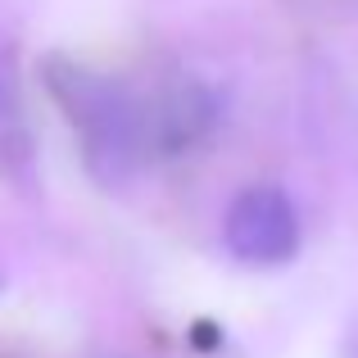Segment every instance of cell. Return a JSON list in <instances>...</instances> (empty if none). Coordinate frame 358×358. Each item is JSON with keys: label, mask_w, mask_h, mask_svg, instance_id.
Returning <instances> with one entry per match:
<instances>
[{"label": "cell", "mask_w": 358, "mask_h": 358, "mask_svg": "<svg viewBox=\"0 0 358 358\" xmlns=\"http://www.w3.org/2000/svg\"><path fill=\"white\" fill-rule=\"evenodd\" d=\"M222 241L250 268H277L299 250V213L281 186H250L231 200Z\"/></svg>", "instance_id": "obj_2"}, {"label": "cell", "mask_w": 358, "mask_h": 358, "mask_svg": "<svg viewBox=\"0 0 358 358\" xmlns=\"http://www.w3.org/2000/svg\"><path fill=\"white\" fill-rule=\"evenodd\" d=\"M14 159H27V114L14 50L0 45V164H14Z\"/></svg>", "instance_id": "obj_3"}, {"label": "cell", "mask_w": 358, "mask_h": 358, "mask_svg": "<svg viewBox=\"0 0 358 358\" xmlns=\"http://www.w3.org/2000/svg\"><path fill=\"white\" fill-rule=\"evenodd\" d=\"M50 96L59 100L69 127L78 131L87 168L100 177L105 186H118L136 173L141 155H145L150 141V114L118 78L105 73H91L82 64L69 59H50Z\"/></svg>", "instance_id": "obj_1"}, {"label": "cell", "mask_w": 358, "mask_h": 358, "mask_svg": "<svg viewBox=\"0 0 358 358\" xmlns=\"http://www.w3.org/2000/svg\"><path fill=\"white\" fill-rule=\"evenodd\" d=\"M0 290H5V272H0Z\"/></svg>", "instance_id": "obj_4"}]
</instances>
